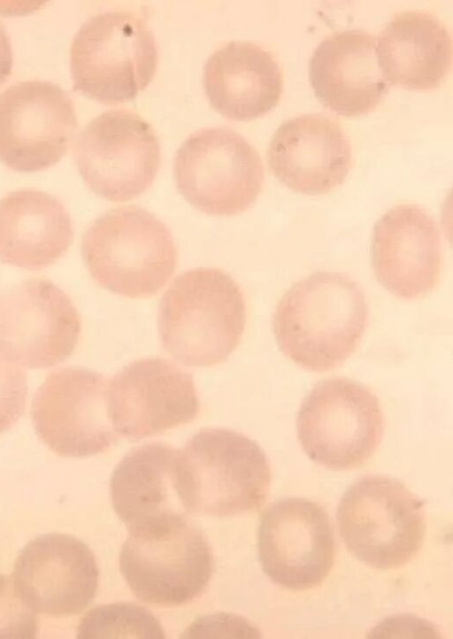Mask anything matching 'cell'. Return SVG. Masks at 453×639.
<instances>
[{"instance_id":"1","label":"cell","mask_w":453,"mask_h":639,"mask_svg":"<svg viewBox=\"0 0 453 639\" xmlns=\"http://www.w3.org/2000/svg\"><path fill=\"white\" fill-rule=\"evenodd\" d=\"M368 322L360 285L348 274L317 272L294 283L273 317L280 351L295 364L326 372L356 350Z\"/></svg>"},{"instance_id":"2","label":"cell","mask_w":453,"mask_h":639,"mask_svg":"<svg viewBox=\"0 0 453 639\" xmlns=\"http://www.w3.org/2000/svg\"><path fill=\"white\" fill-rule=\"evenodd\" d=\"M243 292L227 273L198 267L177 276L158 305L163 348L188 366L225 361L240 343L246 325Z\"/></svg>"},{"instance_id":"3","label":"cell","mask_w":453,"mask_h":639,"mask_svg":"<svg viewBox=\"0 0 453 639\" xmlns=\"http://www.w3.org/2000/svg\"><path fill=\"white\" fill-rule=\"evenodd\" d=\"M180 495L187 512L224 517L258 510L271 483L263 449L228 428H203L180 450Z\"/></svg>"},{"instance_id":"4","label":"cell","mask_w":453,"mask_h":639,"mask_svg":"<svg viewBox=\"0 0 453 639\" xmlns=\"http://www.w3.org/2000/svg\"><path fill=\"white\" fill-rule=\"evenodd\" d=\"M81 254L99 286L129 298L155 296L172 278L178 262L166 225L134 205L98 217L83 235Z\"/></svg>"},{"instance_id":"5","label":"cell","mask_w":453,"mask_h":639,"mask_svg":"<svg viewBox=\"0 0 453 639\" xmlns=\"http://www.w3.org/2000/svg\"><path fill=\"white\" fill-rule=\"evenodd\" d=\"M157 59L155 37L142 17L123 11L95 15L72 42L73 90L104 104L134 100L153 79Z\"/></svg>"},{"instance_id":"6","label":"cell","mask_w":453,"mask_h":639,"mask_svg":"<svg viewBox=\"0 0 453 639\" xmlns=\"http://www.w3.org/2000/svg\"><path fill=\"white\" fill-rule=\"evenodd\" d=\"M336 519L348 550L380 570L409 563L426 534L424 501L400 481L383 475L353 482L341 498Z\"/></svg>"},{"instance_id":"7","label":"cell","mask_w":453,"mask_h":639,"mask_svg":"<svg viewBox=\"0 0 453 639\" xmlns=\"http://www.w3.org/2000/svg\"><path fill=\"white\" fill-rule=\"evenodd\" d=\"M385 427L378 397L357 381L334 377L318 382L303 400L296 432L306 455L332 470L364 465L380 444Z\"/></svg>"},{"instance_id":"8","label":"cell","mask_w":453,"mask_h":639,"mask_svg":"<svg viewBox=\"0 0 453 639\" xmlns=\"http://www.w3.org/2000/svg\"><path fill=\"white\" fill-rule=\"evenodd\" d=\"M119 569L138 599L173 607L203 592L213 558L203 532L182 518L130 532L119 553Z\"/></svg>"},{"instance_id":"9","label":"cell","mask_w":453,"mask_h":639,"mask_svg":"<svg viewBox=\"0 0 453 639\" xmlns=\"http://www.w3.org/2000/svg\"><path fill=\"white\" fill-rule=\"evenodd\" d=\"M176 188L196 210L212 216H234L259 196L265 179L257 150L227 127L190 135L173 160Z\"/></svg>"},{"instance_id":"10","label":"cell","mask_w":453,"mask_h":639,"mask_svg":"<svg viewBox=\"0 0 453 639\" xmlns=\"http://www.w3.org/2000/svg\"><path fill=\"white\" fill-rule=\"evenodd\" d=\"M73 157L92 192L107 201L126 202L151 187L161 152L157 135L140 115L109 110L78 135Z\"/></svg>"},{"instance_id":"11","label":"cell","mask_w":453,"mask_h":639,"mask_svg":"<svg viewBox=\"0 0 453 639\" xmlns=\"http://www.w3.org/2000/svg\"><path fill=\"white\" fill-rule=\"evenodd\" d=\"M109 381L84 367H62L35 391L32 421L41 441L62 457L107 450L118 440L108 409Z\"/></svg>"},{"instance_id":"12","label":"cell","mask_w":453,"mask_h":639,"mask_svg":"<svg viewBox=\"0 0 453 639\" xmlns=\"http://www.w3.org/2000/svg\"><path fill=\"white\" fill-rule=\"evenodd\" d=\"M76 128L73 103L58 84L19 81L0 94V161L13 171L40 172L58 163Z\"/></svg>"},{"instance_id":"13","label":"cell","mask_w":453,"mask_h":639,"mask_svg":"<svg viewBox=\"0 0 453 639\" xmlns=\"http://www.w3.org/2000/svg\"><path fill=\"white\" fill-rule=\"evenodd\" d=\"M264 573L290 590L319 586L334 565L335 541L327 512L316 502L286 497L262 514L257 536Z\"/></svg>"},{"instance_id":"14","label":"cell","mask_w":453,"mask_h":639,"mask_svg":"<svg viewBox=\"0 0 453 639\" xmlns=\"http://www.w3.org/2000/svg\"><path fill=\"white\" fill-rule=\"evenodd\" d=\"M200 403L191 373L161 358L124 366L108 384V409L119 435L131 441L191 422Z\"/></svg>"},{"instance_id":"15","label":"cell","mask_w":453,"mask_h":639,"mask_svg":"<svg viewBox=\"0 0 453 639\" xmlns=\"http://www.w3.org/2000/svg\"><path fill=\"white\" fill-rule=\"evenodd\" d=\"M81 331L71 298L49 280L27 279L0 297V344L28 368L64 362L77 347Z\"/></svg>"},{"instance_id":"16","label":"cell","mask_w":453,"mask_h":639,"mask_svg":"<svg viewBox=\"0 0 453 639\" xmlns=\"http://www.w3.org/2000/svg\"><path fill=\"white\" fill-rule=\"evenodd\" d=\"M23 601L35 612L77 614L94 600L99 570L89 547L71 535L50 533L29 541L12 574Z\"/></svg>"},{"instance_id":"17","label":"cell","mask_w":453,"mask_h":639,"mask_svg":"<svg viewBox=\"0 0 453 639\" xmlns=\"http://www.w3.org/2000/svg\"><path fill=\"white\" fill-rule=\"evenodd\" d=\"M371 253L377 281L400 299L424 297L439 282L440 231L434 219L417 204L395 205L376 222Z\"/></svg>"},{"instance_id":"18","label":"cell","mask_w":453,"mask_h":639,"mask_svg":"<svg viewBox=\"0 0 453 639\" xmlns=\"http://www.w3.org/2000/svg\"><path fill=\"white\" fill-rule=\"evenodd\" d=\"M267 161L286 187L324 195L343 183L352 166L349 138L334 119L308 113L285 120L271 140Z\"/></svg>"},{"instance_id":"19","label":"cell","mask_w":453,"mask_h":639,"mask_svg":"<svg viewBox=\"0 0 453 639\" xmlns=\"http://www.w3.org/2000/svg\"><path fill=\"white\" fill-rule=\"evenodd\" d=\"M374 37L362 29L336 32L322 40L308 65L315 96L344 117L372 112L389 89L379 67Z\"/></svg>"},{"instance_id":"20","label":"cell","mask_w":453,"mask_h":639,"mask_svg":"<svg viewBox=\"0 0 453 639\" xmlns=\"http://www.w3.org/2000/svg\"><path fill=\"white\" fill-rule=\"evenodd\" d=\"M180 450L149 443L128 451L110 481L112 507L128 533L188 518L179 489Z\"/></svg>"},{"instance_id":"21","label":"cell","mask_w":453,"mask_h":639,"mask_svg":"<svg viewBox=\"0 0 453 639\" xmlns=\"http://www.w3.org/2000/svg\"><path fill=\"white\" fill-rule=\"evenodd\" d=\"M203 88L211 107L234 121H250L273 109L282 94L283 74L261 46L233 41L208 58Z\"/></svg>"},{"instance_id":"22","label":"cell","mask_w":453,"mask_h":639,"mask_svg":"<svg viewBox=\"0 0 453 639\" xmlns=\"http://www.w3.org/2000/svg\"><path fill=\"white\" fill-rule=\"evenodd\" d=\"M73 240L71 217L55 196L33 189L0 200V261L40 271L65 255Z\"/></svg>"},{"instance_id":"23","label":"cell","mask_w":453,"mask_h":639,"mask_svg":"<svg viewBox=\"0 0 453 639\" xmlns=\"http://www.w3.org/2000/svg\"><path fill=\"white\" fill-rule=\"evenodd\" d=\"M375 46L379 67L389 85L431 90L451 71L450 34L426 12L395 14L379 34Z\"/></svg>"},{"instance_id":"24","label":"cell","mask_w":453,"mask_h":639,"mask_svg":"<svg viewBox=\"0 0 453 639\" xmlns=\"http://www.w3.org/2000/svg\"><path fill=\"white\" fill-rule=\"evenodd\" d=\"M78 638H165L159 620L145 607L128 602L97 605L80 621Z\"/></svg>"},{"instance_id":"25","label":"cell","mask_w":453,"mask_h":639,"mask_svg":"<svg viewBox=\"0 0 453 639\" xmlns=\"http://www.w3.org/2000/svg\"><path fill=\"white\" fill-rule=\"evenodd\" d=\"M27 394L23 366L0 344V434L11 429L22 416Z\"/></svg>"},{"instance_id":"26","label":"cell","mask_w":453,"mask_h":639,"mask_svg":"<svg viewBox=\"0 0 453 639\" xmlns=\"http://www.w3.org/2000/svg\"><path fill=\"white\" fill-rule=\"evenodd\" d=\"M38 620L19 597L12 577L0 574V639L35 638Z\"/></svg>"},{"instance_id":"27","label":"cell","mask_w":453,"mask_h":639,"mask_svg":"<svg viewBox=\"0 0 453 639\" xmlns=\"http://www.w3.org/2000/svg\"><path fill=\"white\" fill-rule=\"evenodd\" d=\"M182 637H260L258 628L242 616L218 612L197 618Z\"/></svg>"},{"instance_id":"28","label":"cell","mask_w":453,"mask_h":639,"mask_svg":"<svg viewBox=\"0 0 453 639\" xmlns=\"http://www.w3.org/2000/svg\"><path fill=\"white\" fill-rule=\"evenodd\" d=\"M13 64L12 50L9 35L0 22V86L7 81Z\"/></svg>"}]
</instances>
